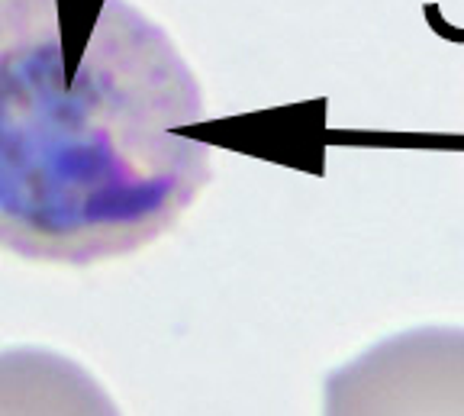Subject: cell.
Instances as JSON below:
<instances>
[{
  "mask_svg": "<svg viewBox=\"0 0 464 416\" xmlns=\"http://www.w3.org/2000/svg\"><path fill=\"white\" fill-rule=\"evenodd\" d=\"M194 72L130 0H0V248L94 265L159 239L210 181Z\"/></svg>",
  "mask_w": 464,
  "mask_h": 416,
  "instance_id": "cell-1",
  "label": "cell"
},
{
  "mask_svg": "<svg viewBox=\"0 0 464 416\" xmlns=\"http://www.w3.org/2000/svg\"><path fill=\"white\" fill-rule=\"evenodd\" d=\"M323 416H464V329H410L371 345L326 378Z\"/></svg>",
  "mask_w": 464,
  "mask_h": 416,
  "instance_id": "cell-2",
  "label": "cell"
},
{
  "mask_svg": "<svg viewBox=\"0 0 464 416\" xmlns=\"http://www.w3.org/2000/svg\"><path fill=\"white\" fill-rule=\"evenodd\" d=\"M0 416H123L94 374L49 349L0 352Z\"/></svg>",
  "mask_w": 464,
  "mask_h": 416,
  "instance_id": "cell-3",
  "label": "cell"
},
{
  "mask_svg": "<svg viewBox=\"0 0 464 416\" xmlns=\"http://www.w3.org/2000/svg\"><path fill=\"white\" fill-rule=\"evenodd\" d=\"M422 16H426L429 30H432L435 36H442V39H449V43L464 45V30H461V26H451V23L442 20V14H439V4H426V7H422Z\"/></svg>",
  "mask_w": 464,
  "mask_h": 416,
  "instance_id": "cell-4",
  "label": "cell"
}]
</instances>
